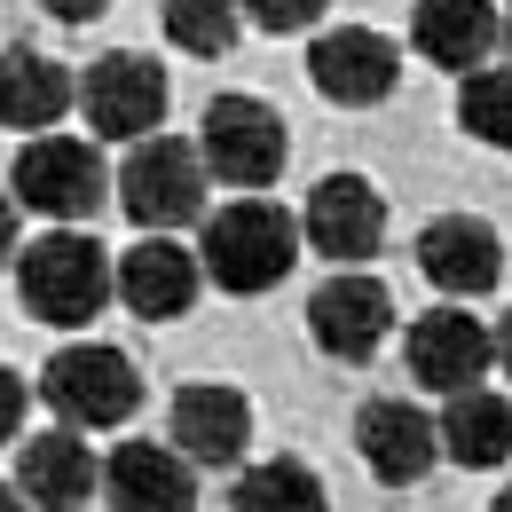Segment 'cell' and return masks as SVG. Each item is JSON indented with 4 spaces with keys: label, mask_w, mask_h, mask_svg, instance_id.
<instances>
[{
    "label": "cell",
    "mask_w": 512,
    "mask_h": 512,
    "mask_svg": "<svg viewBox=\"0 0 512 512\" xmlns=\"http://www.w3.org/2000/svg\"><path fill=\"white\" fill-rule=\"evenodd\" d=\"M489 512H512V489H505V497H497V505H489Z\"/></svg>",
    "instance_id": "obj_30"
},
{
    "label": "cell",
    "mask_w": 512,
    "mask_h": 512,
    "mask_svg": "<svg viewBox=\"0 0 512 512\" xmlns=\"http://www.w3.org/2000/svg\"><path fill=\"white\" fill-rule=\"evenodd\" d=\"M24 410H32V386H24L16 371H8V363H0V449L24 434Z\"/></svg>",
    "instance_id": "obj_25"
},
{
    "label": "cell",
    "mask_w": 512,
    "mask_h": 512,
    "mask_svg": "<svg viewBox=\"0 0 512 512\" xmlns=\"http://www.w3.org/2000/svg\"><path fill=\"white\" fill-rule=\"evenodd\" d=\"M308 245V229H300V213H284L276 197H237V205H221L213 221H205V276L221 284V292H237V300H253V292H276L284 276H292V260Z\"/></svg>",
    "instance_id": "obj_1"
},
{
    "label": "cell",
    "mask_w": 512,
    "mask_h": 512,
    "mask_svg": "<svg viewBox=\"0 0 512 512\" xmlns=\"http://www.w3.org/2000/svg\"><path fill=\"white\" fill-rule=\"evenodd\" d=\"M497 371H505V379H512V316L497 323Z\"/></svg>",
    "instance_id": "obj_28"
},
{
    "label": "cell",
    "mask_w": 512,
    "mask_h": 512,
    "mask_svg": "<svg viewBox=\"0 0 512 512\" xmlns=\"http://www.w3.org/2000/svg\"><path fill=\"white\" fill-rule=\"evenodd\" d=\"M166 64H150V56H95L87 79H79V111H87V127L103 134V142H142V134H158L166 119Z\"/></svg>",
    "instance_id": "obj_7"
},
{
    "label": "cell",
    "mask_w": 512,
    "mask_h": 512,
    "mask_svg": "<svg viewBox=\"0 0 512 512\" xmlns=\"http://www.w3.org/2000/svg\"><path fill=\"white\" fill-rule=\"evenodd\" d=\"M355 449H363V465L379 473L386 489H410V481H426L434 465H442V418H426L418 402H363L355 410Z\"/></svg>",
    "instance_id": "obj_10"
},
{
    "label": "cell",
    "mask_w": 512,
    "mask_h": 512,
    "mask_svg": "<svg viewBox=\"0 0 512 512\" xmlns=\"http://www.w3.org/2000/svg\"><path fill=\"white\" fill-rule=\"evenodd\" d=\"M402 355H410V379L426 386V394H465V386L489 379V363H497V331L449 300V308H434V316L410 323Z\"/></svg>",
    "instance_id": "obj_8"
},
{
    "label": "cell",
    "mask_w": 512,
    "mask_h": 512,
    "mask_svg": "<svg viewBox=\"0 0 512 512\" xmlns=\"http://www.w3.org/2000/svg\"><path fill=\"white\" fill-rule=\"evenodd\" d=\"M197 150H205V174H213V182L260 197L284 174L292 134H284V119H276L260 95H213L205 119H197Z\"/></svg>",
    "instance_id": "obj_5"
},
{
    "label": "cell",
    "mask_w": 512,
    "mask_h": 512,
    "mask_svg": "<svg viewBox=\"0 0 512 512\" xmlns=\"http://www.w3.org/2000/svg\"><path fill=\"white\" fill-rule=\"evenodd\" d=\"M111 512H197V465L166 442H119L103 465Z\"/></svg>",
    "instance_id": "obj_15"
},
{
    "label": "cell",
    "mask_w": 512,
    "mask_h": 512,
    "mask_svg": "<svg viewBox=\"0 0 512 512\" xmlns=\"http://www.w3.org/2000/svg\"><path fill=\"white\" fill-rule=\"evenodd\" d=\"M40 402L64 418L71 434H111V426H127V418H134L142 379H134V363L119 355V347L79 339V347H56V355H48V371H40Z\"/></svg>",
    "instance_id": "obj_4"
},
{
    "label": "cell",
    "mask_w": 512,
    "mask_h": 512,
    "mask_svg": "<svg viewBox=\"0 0 512 512\" xmlns=\"http://www.w3.org/2000/svg\"><path fill=\"white\" fill-rule=\"evenodd\" d=\"M166 442L182 449L190 465L221 473V465H237L245 442H253V402H245L237 386H182L174 410H166Z\"/></svg>",
    "instance_id": "obj_14"
},
{
    "label": "cell",
    "mask_w": 512,
    "mask_h": 512,
    "mask_svg": "<svg viewBox=\"0 0 512 512\" xmlns=\"http://www.w3.org/2000/svg\"><path fill=\"white\" fill-rule=\"evenodd\" d=\"M308 79H316L323 103H347V111H371L394 95V40L371 24H331L308 48Z\"/></svg>",
    "instance_id": "obj_12"
},
{
    "label": "cell",
    "mask_w": 512,
    "mask_h": 512,
    "mask_svg": "<svg viewBox=\"0 0 512 512\" xmlns=\"http://www.w3.org/2000/svg\"><path fill=\"white\" fill-rule=\"evenodd\" d=\"M245 24V0H166V40L182 56H229Z\"/></svg>",
    "instance_id": "obj_22"
},
{
    "label": "cell",
    "mask_w": 512,
    "mask_h": 512,
    "mask_svg": "<svg viewBox=\"0 0 512 512\" xmlns=\"http://www.w3.org/2000/svg\"><path fill=\"white\" fill-rule=\"evenodd\" d=\"M418 268H426V284L442 300H481L505 276V245H497V229L481 213H442V221L418 229Z\"/></svg>",
    "instance_id": "obj_13"
},
{
    "label": "cell",
    "mask_w": 512,
    "mask_h": 512,
    "mask_svg": "<svg viewBox=\"0 0 512 512\" xmlns=\"http://www.w3.org/2000/svg\"><path fill=\"white\" fill-rule=\"evenodd\" d=\"M16 489H24V505H40V512H79L103 489V465H95V449L79 442L71 426H56V434H32L16 449Z\"/></svg>",
    "instance_id": "obj_17"
},
{
    "label": "cell",
    "mask_w": 512,
    "mask_h": 512,
    "mask_svg": "<svg viewBox=\"0 0 512 512\" xmlns=\"http://www.w3.org/2000/svg\"><path fill=\"white\" fill-rule=\"evenodd\" d=\"M16 292H24V308H32L40 323L79 331L87 316H103V300L119 292V268H111V253H103L95 237L48 229L40 245L16 253Z\"/></svg>",
    "instance_id": "obj_2"
},
{
    "label": "cell",
    "mask_w": 512,
    "mask_h": 512,
    "mask_svg": "<svg viewBox=\"0 0 512 512\" xmlns=\"http://www.w3.org/2000/svg\"><path fill=\"white\" fill-rule=\"evenodd\" d=\"M103 197H111V182H103L95 142H79V134H32V142L16 150V205L48 213L56 229L87 221Z\"/></svg>",
    "instance_id": "obj_6"
},
{
    "label": "cell",
    "mask_w": 512,
    "mask_h": 512,
    "mask_svg": "<svg viewBox=\"0 0 512 512\" xmlns=\"http://www.w3.org/2000/svg\"><path fill=\"white\" fill-rule=\"evenodd\" d=\"M308 331H316V347L331 363H371L386 347V331H394V300H386L379 276H363V268L323 276L316 300H308Z\"/></svg>",
    "instance_id": "obj_9"
},
{
    "label": "cell",
    "mask_w": 512,
    "mask_h": 512,
    "mask_svg": "<svg viewBox=\"0 0 512 512\" xmlns=\"http://www.w3.org/2000/svg\"><path fill=\"white\" fill-rule=\"evenodd\" d=\"M497 40H505V16L489 0H418L410 8V48L442 71H481Z\"/></svg>",
    "instance_id": "obj_18"
},
{
    "label": "cell",
    "mask_w": 512,
    "mask_h": 512,
    "mask_svg": "<svg viewBox=\"0 0 512 512\" xmlns=\"http://www.w3.org/2000/svg\"><path fill=\"white\" fill-rule=\"evenodd\" d=\"M71 103H79V79H71L56 56H40V48H8V56H0V127L48 134Z\"/></svg>",
    "instance_id": "obj_19"
},
{
    "label": "cell",
    "mask_w": 512,
    "mask_h": 512,
    "mask_svg": "<svg viewBox=\"0 0 512 512\" xmlns=\"http://www.w3.org/2000/svg\"><path fill=\"white\" fill-rule=\"evenodd\" d=\"M229 512H331V497H323V481L300 457H268V465H245V473H237Z\"/></svg>",
    "instance_id": "obj_21"
},
{
    "label": "cell",
    "mask_w": 512,
    "mask_h": 512,
    "mask_svg": "<svg viewBox=\"0 0 512 512\" xmlns=\"http://www.w3.org/2000/svg\"><path fill=\"white\" fill-rule=\"evenodd\" d=\"M457 119L473 142H489V150H512V64H481L465 71V87H457Z\"/></svg>",
    "instance_id": "obj_23"
},
{
    "label": "cell",
    "mask_w": 512,
    "mask_h": 512,
    "mask_svg": "<svg viewBox=\"0 0 512 512\" xmlns=\"http://www.w3.org/2000/svg\"><path fill=\"white\" fill-rule=\"evenodd\" d=\"M197 284H205V260L174 237H142L134 253H119V300L142 323H174L197 300Z\"/></svg>",
    "instance_id": "obj_16"
},
{
    "label": "cell",
    "mask_w": 512,
    "mask_h": 512,
    "mask_svg": "<svg viewBox=\"0 0 512 512\" xmlns=\"http://www.w3.org/2000/svg\"><path fill=\"white\" fill-rule=\"evenodd\" d=\"M308 245L339 268H363V260L386 245V197L363 182V174H323L308 190V213H300Z\"/></svg>",
    "instance_id": "obj_11"
},
{
    "label": "cell",
    "mask_w": 512,
    "mask_h": 512,
    "mask_svg": "<svg viewBox=\"0 0 512 512\" xmlns=\"http://www.w3.org/2000/svg\"><path fill=\"white\" fill-rule=\"evenodd\" d=\"M331 0H245V16H253L260 32H308Z\"/></svg>",
    "instance_id": "obj_24"
},
{
    "label": "cell",
    "mask_w": 512,
    "mask_h": 512,
    "mask_svg": "<svg viewBox=\"0 0 512 512\" xmlns=\"http://www.w3.org/2000/svg\"><path fill=\"white\" fill-rule=\"evenodd\" d=\"M8 253H24V245H16V205L0 197V268H8Z\"/></svg>",
    "instance_id": "obj_27"
},
{
    "label": "cell",
    "mask_w": 512,
    "mask_h": 512,
    "mask_svg": "<svg viewBox=\"0 0 512 512\" xmlns=\"http://www.w3.org/2000/svg\"><path fill=\"white\" fill-rule=\"evenodd\" d=\"M119 205H127L134 229H150V237H174V229L205 221V150H197V142H174V134L127 142Z\"/></svg>",
    "instance_id": "obj_3"
},
{
    "label": "cell",
    "mask_w": 512,
    "mask_h": 512,
    "mask_svg": "<svg viewBox=\"0 0 512 512\" xmlns=\"http://www.w3.org/2000/svg\"><path fill=\"white\" fill-rule=\"evenodd\" d=\"M442 457L489 473L512 457V402L497 386H465V394H442Z\"/></svg>",
    "instance_id": "obj_20"
},
{
    "label": "cell",
    "mask_w": 512,
    "mask_h": 512,
    "mask_svg": "<svg viewBox=\"0 0 512 512\" xmlns=\"http://www.w3.org/2000/svg\"><path fill=\"white\" fill-rule=\"evenodd\" d=\"M16 497H24V489H8V481H0V512H24Z\"/></svg>",
    "instance_id": "obj_29"
},
{
    "label": "cell",
    "mask_w": 512,
    "mask_h": 512,
    "mask_svg": "<svg viewBox=\"0 0 512 512\" xmlns=\"http://www.w3.org/2000/svg\"><path fill=\"white\" fill-rule=\"evenodd\" d=\"M505 56H512V16H505Z\"/></svg>",
    "instance_id": "obj_31"
},
{
    "label": "cell",
    "mask_w": 512,
    "mask_h": 512,
    "mask_svg": "<svg viewBox=\"0 0 512 512\" xmlns=\"http://www.w3.org/2000/svg\"><path fill=\"white\" fill-rule=\"evenodd\" d=\"M40 8H48L56 24H95V16L111 8V0H40Z\"/></svg>",
    "instance_id": "obj_26"
}]
</instances>
